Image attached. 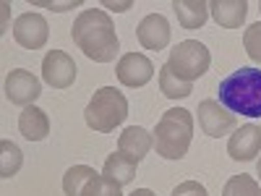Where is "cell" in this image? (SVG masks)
<instances>
[{
  "label": "cell",
  "mask_w": 261,
  "mask_h": 196,
  "mask_svg": "<svg viewBox=\"0 0 261 196\" xmlns=\"http://www.w3.org/2000/svg\"><path fill=\"white\" fill-rule=\"evenodd\" d=\"M125 118H128V100L115 86L97 89L84 110V120L94 134H113Z\"/></svg>",
  "instance_id": "277c9868"
},
{
  "label": "cell",
  "mask_w": 261,
  "mask_h": 196,
  "mask_svg": "<svg viewBox=\"0 0 261 196\" xmlns=\"http://www.w3.org/2000/svg\"><path fill=\"white\" fill-rule=\"evenodd\" d=\"M209 63H212V55H209L206 45H201L199 39L178 42V45L170 50V60H167L172 74L180 76L183 81H191V84L209 71Z\"/></svg>",
  "instance_id": "5b68a950"
},
{
  "label": "cell",
  "mask_w": 261,
  "mask_h": 196,
  "mask_svg": "<svg viewBox=\"0 0 261 196\" xmlns=\"http://www.w3.org/2000/svg\"><path fill=\"white\" fill-rule=\"evenodd\" d=\"M118 81L123 86H128V89H139V86H146L151 81V76H154V65H151V60L141 53H125L120 60H118Z\"/></svg>",
  "instance_id": "9c48e42d"
},
{
  "label": "cell",
  "mask_w": 261,
  "mask_h": 196,
  "mask_svg": "<svg viewBox=\"0 0 261 196\" xmlns=\"http://www.w3.org/2000/svg\"><path fill=\"white\" fill-rule=\"evenodd\" d=\"M258 152H261V126L246 123L232 131V136L227 141V155L235 162H251Z\"/></svg>",
  "instance_id": "8fae6325"
},
{
  "label": "cell",
  "mask_w": 261,
  "mask_h": 196,
  "mask_svg": "<svg viewBox=\"0 0 261 196\" xmlns=\"http://www.w3.org/2000/svg\"><path fill=\"white\" fill-rule=\"evenodd\" d=\"M34 6L50 8V11H68V8H79V6H81V0H73V3H34Z\"/></svg>",
  "instance_id": "d4e9b609"
},
{
  "label": "cell",
  "mask_w": 261,
  "mask_h": 196,
  "mask_svg": "<svg viewBox=\"0 0 261 196\" xmlns=\"http://www.w3.org/2000/svg\"><path fill=\"white\" fill-rule=\"evenodd\" d=\"M130 196H157V193H154V191H149V188H136Z\"/></svg>",
  "instance_id": "4316f807"
},
{
  "label": "cell",
  "mask_w": 261,
  "mask_h": 196,
  "mask_svg": "<svg viewBox=\"0 0 261 196\" xmlns=\"http://www.w3.org/2000/svg\"><path fill=\"white\" fill-rule=\"evenodd\" d=\"M76 63L68 53L63 50H50L42 60V79L45 84H50L53 89H68L76 81Z\"/></svg>",
  "instance_id": "52a82bcc"
},
{
  "label": "cell",
  "mask_w": 261,
  "mask_h": 196,
  "mask_svg": "<svg viewBox=\"0 0 261 196\" xmlns=\"http://www.w3.org/2000/svg\"><path fill=\"white\" fill-rule=\"evenodd\" d=\"M18 131L29 141L47 139V134H50V118H47V113L42 110V107H34V105L24 107V113L18 115Z\"/></svg>",
  "instance_id": "9a60e30c"
},
{
  "label": "cell",
  "mask_w": 261,
  "mask_h": 196,
  "mask_svg": "<svg viewBox=\"0 0 261 196\" xmlns=\"http://www.w3.org/2000/svg\"><path fill=\"white\" fill-rule=\"evenodd\" d=\"M258 11H261V3H258Z\"/></svg>",
  "instance_id": "f1b7e54d"
},
{
  "label": "cell",
  "mask_w": 261,
  "mask_h": 196,
  "mask_svg": "<svg viewBox=\"0 0 261 196\" xmlns=\"http://www.w3.org/2000/svg\"><path fill=\"white\" fill-rule=\"evenodd\" d=\"M258 178H261V160H258Z\"/></svg>",
  "instance_id": "83f0119b"
},
{
  "label": "cell",
  "mask_w": 261,
  "mask_h": 196,
  "mask_svg": "<svg viewBox=\"0 0 261 196\" xmlns=\"http://www.w3.org/2000/svg\"><path fill=\"white\" fill-rule=\"evenodd\" d=\"M84 196H123V191H120V183L105 178V176H97L89 186H86Z\"/></svg>",
  "instance_id": "603a6c76"
},
{
  "label": "cell",
  "mask_w": 261,
  "mask_h": 196,
  "mask_svg": "<svg viewBox=\"0 0 261 196\" xmlns=\"http://www.w3.org/2000/svg\"><path fill=\"white\" fill-rule=\"evenodd\" d=\"M107 8H113V11H128L130 8V3H105Z\"/></svg>",
  "instance_id": "484cf974"
},
{
  "label": "cell",
  "mask_w": 261,
  "mask_h": 196,
  "mask_svg": "<svg viewBox=\"0 0 261 196\" xmlns=\"http://www.w3.org/2000/svg\"><path fill=\"white\" fill-rule=\"evenodd\" d=\"M193 139V115L186 107H170L154 128V149L165 160H180Z\"/></svg>",
  "instance_id": "3957f363"
},
{
  "label": "cell",
  "mask_w": 261,
  "mask_h": 196,
  "mask_svg": "<svg viewBox=\"0 0 261 196\" xmlns=\"http://www.w3.org/2000/svg\"><path fill=\"white\" fill-rule=\"evenodd\" d=\"M243 47H246L248 58L261 65V21H256V24H251L243 32Z\"/></svg>",
  "instance_id": "7402d4cb"
},
{
  "label": "cell",
  "mask_w": 261,
  "mask_h": 196,
  "mask_svg": "<svg viewBox=\"0 0 261 196\" xmlns=\"http://www.w3.org/2000/svg\"><path fill=\"white\" fill-rule=\"evenodd\" d=\"M172 196H209V193H206V188L199 181H183V183L175 186Z\"/></svg>",
  "instance_id": "cb8c5ba5"
},
{
  "label": "cell",
  "mask_w": 261,
  "mask_h": 196,
  "mask_svg": "<svg viewBox=\"0 0 261 196\" xmlns=\"http://www.w3.org/2000/svg\"><path fill=\"white\" fill-rule=\"evenodd\" d=\"M47 37H50V27L45 16L39 13H21L13 24V39L18 42L24 50H39L47 45Z\"/></svg>",
  "instance_id": "ba28073f"
},
{
  "label": "cell",
  "mask_w": 261,
  "mask_h": 196,
  "mask_svg": "<svg viewBox=\"0 0 261 196\" xmlns=\"http://www.w3.org/2000/svg\"><path fill=\"white\" fill-rule=\"evenodd\" d=\"M172 11L183 29H201L209 18V3L204 0H172Z\"/></svg>",
  "instance_id": "2e32d148"
},
{
  "label": "cell",
  "mask_w": 261,
  "mask_h": 196,
  "mask_svg": "<svg viewBox=\"0 0 261 196\" xmlns=\"http://www.w3.org/2000/svg\"><path fill=\"white\" fill-rule=\"evenodd\" d=\"M220 105L235 115L261 118V68H238L217 86Z\"/></svg>",
  "instance_id": "7a4b0ae2"
},
{
  "label": "cell",
  "mask_w": 261,
  "mask_h": 196,
  "mask_svg": "<svg viewBox=\"0 0 261 196\" xmlns=\"http://www.w3.org/2000/svg\"><path fill=\"white\" fill-rule=\"evenodd\" d=\"M209 11L214 21L225 29H238L248 16V3L246 0H212Z\"/></svg>",
  "instance_id": "5bb4252c"
},
{
  "label": "cell",
  "mask_w": 261,
  "mask_h": 196,
  "mask_svg": "<svg viewBox=\"0 0 261 196\" xmlns=\"http://www.w3.org/2000/svg\"><path fill=\"white\" fill-rule=\"evenodd\" d=\"M199 128L212 139H222L238 128V118L217 100H204L199 105Z\"/></svg>",
  "instance_id": "8992f818"
},
{
  "label": "cell",
  "mask_w": 261,
  "mask_h": 196,
  "mask_svg": "<svg viewBox=\"0 0 261 196\" xmlns=\"http://www.w3.org/2000/svg\"><path fill=\"white\" fill-rule=\"evenodd\" d=\"M151 146H154V136H151L146 128H141V126H128L120 134V139H118V152H123V155L134 157L139 162L149 155Z\"/></svg>",
  "instance_id": "4fadbf2b"
},
{
  "label": "cell",
  "mask_w": 261,
  "mask_h": 196,
  "mask_svg": "<svg viewBox=\"0 0 261 196\" xmlns=\"http://www.w3.org/2000/svg\"><path fill=\"white\" fill-rule=\"evenodd\" d=\"M71 37H73V45L94 63H110L120 50L113 18L99 8L81 11L71 27Z\"/></svg>",
  "instance_id": "6da1fadb"
},
{
  "label": "cell",
  "mask_w": 261,
  "mask_h": 196,
  "mask_svg": "<svg viewBox=\"0 0 261 196\" xmlns=\"http://www.w3.org/2000/svg\"><path fill=\"white\" fill-rule=\"evenodd\" d=\"M222 196H261V186H258V181L253 176L241 173V176H232L225 183Z\"/></svg>",
  "instance_id": "44dd1931"
},
{
  "label": "cell",
  "mask_w": 261,
  "mask_h": 196,
  "mask_svg": "<svg viewBox=\"0 0 261 196\" xmlns=\"http://www.w3.org/2000/svg\"><path fill=\"white\" fill-rule=\"evenodd\" d=\"M39 94H42V84H39V79L32 71L16 68V71L8 74V79H6V97L13 105L29 107V105H34V100Z\"/></svg>",
  "instance_id": "30bf717a"
},
{
  "label": "cell",
  "mask_w": 261,
  "mask_h": 196,
  "mask_svg": "<svg viewBox=\"0 0 261 196\" xmlns=\"http://www.w3.org/2000/svg\"><path fill=\"white\" fill-rule=\"evenodd\" d=\"M160 89L170 100H183V97H191L193 84L191 81H183L180 76H175V74H172V68L165 63L162 68H160Z\"/></svg>",
  "instance_id": "d6986e66"
},
{
  "label": "cell",
  "mask_w": 261,
  "mask_h": 196,
  "mask_svg": "<svg viewBox=\"0 0 261 196\" xmlns=\"http://www.w3.org/2000/svg\"><path fill=\"white\" fill-rule=\"evenodd\" d=\"M99 176V173L89 165H73L65 170V176H63V191L65 196H84L86 186H89L94 178Z\"/></svg>",
  "instance_id": "ac0fdd59"
},
{
  "label": "cell",
  "mask_w": 261,
  "mask_h": 196,
  "mask_svg": "<svg viewBox=\"0 0 261 196\" xmlns=\"http://www.w3.org/2000/svg\"><path fill=\"white\" fill-rule=\"evenodd\" d=\"M136 167H139V160L123 155V152H113V155L105 160L102 176L115 181V183H120V186H125V183H130L136 178Z\"/></svg>",
  "instance_id": "e0dca14e"
},
{
  "label": "cell",
  "mask_w": 261,
  "mask_h": 196,
  "mask_svg": "<svg viewBox=\"0 0 261 196\" xmlns=\"http://www.w3.org/2000/svg\"><path fill=\"white\" fill-rule=\"evenodd\" d=\"M21 165H24V155H21V149L13 141L3 139V141H0V176H3V178H13L16 173L21 170Z\"/></svg>",
  "instance_id": "ffe728a7"
},
{
  "label": "cell",
  "mask_w": 261,
  "mask_h": 196,
  "mask_svg": "<svg viewBox=\"0 0 261 196\" xmlns=\"http://www.w3.org/2000/svg\"><path fill=\"white\" fill-rule=\"evenodd\" d=\"M139 42L146 50H165L170 45V24L162 13H149L146 18H141V24L136 29Z\"/></svg>",
  "instance_id": "7c38bea8"
}]
</instances>
